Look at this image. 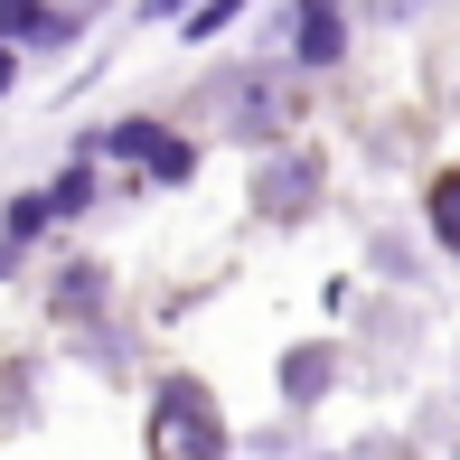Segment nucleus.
<instances>
[{
    "label": "nucleus",
    "mask_w": 460,
    "mask_h": 460,
    "mask_svg": "<svg viewBox=\"0 0 460 460\" xmlns=\"http://www.w3.org/2000/svg\"><path fill=\"white\" fill-rule=\"evenodd\" d=\"M217 451H226V432H217V413H207V394L170 385L160 394V460H217Z\"/></svg>",
    "instance_id": "1"
},
{
    "label": "nucleus",
    "mask_w": 460,
    "mask_h": 460,
    "mask_svg": "<svg viewBox=\"0 0 460 460\" xmlns=\"http://www.w3.org/2000/svg\"><path fill=\"white\" fill-rule=\"evenodd\" d=\"M301 57H310V66L339 57V0H310V10H301Z\"/></svg>",
    "instance_id": "2"
},
{
    "label": "nucleus",
    "mask_w": 460,
    "mask_h": 460,
    "mask_svg": "<svg viewBox=\"0 0 460 460\" xmlns=\"http://www.w3.org/2000/svg\"><path fill=\"white\" fill-rule=\"evenodd\" d=\"M432 235H442L451 254H460V170H451L442 188H432Z\"/></svg>",
    "instance_id": "3"
},
{
    "label": "nucleus",
    "mask_w": 460,
    "mask_h": 460,
    "mask_svg": "<svg viewBox=\"0 0 460 460\" xmlns=\"http://www.w3.org/2000/svg\"><path fill=\"white\" fill-rule=\"evenodd\" d=\"M38 19V0H0V29H29Z\"/></svg>",
    "instance_id": "4"
},
{
    "label": "nucleus",
    "mask_w": 460,
    "mask_h": 460,
    "mask_svg": "<svg viewBox=\"0 0 460 460\" xmlns=\"http://www.w3.org/2000/svg\"><path fill=\"white\" fill-rule=\"evenodd\" d=\"M0 94H10V48H0Z\"/></svg>",
    "instance_id": "5"
}]
</instances>
